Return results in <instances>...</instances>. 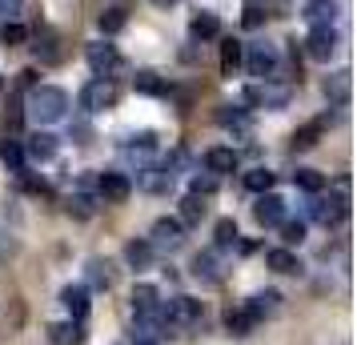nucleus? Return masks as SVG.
Returning <instances> with one entry per match:
<instances>
[{
	"label": "nucleus",
	"instance_id": "f257e3e1",
	"mask_svg": "<svg viewBox=\"0 0 357 345\" xmlns=\"http://www.w3.org/2000/svg\"><path fill=\"white\" fill-rule=\"evenodd\" d=\"M29 116L36 125H56L68 116V93L56 84H36L29 93Z\"/></svg>",
	"mask_w": 357,
	"mask_h": 345
},
{
	"label": "nucleus",
	"instance_id": "f03ea898",
	"mask_svg": "<svg viewBox=\"0 0 357 345\" xmlns=\"http://www.w3.org/2000/svg\"><path fill=\"white\" fill-rule=\"evenodd\" d=\"M157 321L165 329H173V333H185V329H193L201 321V301H193V297H169V301H161Z\"/></svg>",
	"mask_w": 357,
	"mask_h": 345
},
{
	"label": "nucleus",
	"instance_id": "7ed1b4c3",
	"mask_svg": "<svg viewBox=\"0 0 357 345\" xmlns=\"http://www.w3.org/2000/svg\"><path fill=\"white\" fill-rule=\"evenodd\" d=\"M245 68H249V77H261V81L277 77V68H281V52H277V45H269V40L249 45V49H245Z\"/></svg>",
	"mask_w": 357,
	"mask_h": 345
},
{
	"label": "nucleus",
	"instance_id": "20e7f679",
	"mask_svg": "<svg viewBox=\"0 0 357 345\" xmlns=\"http://www.w3.org/2000/svg\"><path fill=\"white\" fill-rule=\"evenodd\" d=\"M77 100H81L84 113H100V109H109V105L116 100V84L109 81V77H93V81L81 89V97Z\"/></svg>",
	"mask_w": 357,
	"mask_h": 345
},
{
	"label": "nucleus",
	"instance_id": "39448f33",
	"mask_svg": "<svg viewBox=\"0 0 357 345\" xmlns=\"http://www.w3.org/2000/svg\"><path fill=\"white\" fill-rule=\"evenodd\" d=\"M132 313H137L141 325H161V321H157V313H161V293H157V285H137V289H132Z\"/></svg>",
	"mask_w": 357,
	"mask_h": 345
},
{
	"label": "nucleus",
	"instance_id": "423d86ee",
	"mask_svg": "<svg viewBox=\"0 0 357 345\" xmlns=\"http://www.w3.org/2000/svg\"><path fill=\"white\" fill-rule=\"evenodd\" d=\"M149 245L153 249H181L185 245V225H181L177 217H161L157 225H153V237H149Z\"/></svg>",
	"mask_w": 357,
	"mask_h": 345
},
{
	"label": "nucleus",
	"instance_id": "0eeeda50",
	"mask_svg": "<svg viewBox=\"0 0 357 345\" xmlns=\"http://www.w3.org/2000/svg\"><path fill=\"white\" fill-rule=\"evenodd\" d=\"M84 61H89V68H93L97 77H109L113 68H121V52H116V45H109V40H97V45L84 49Z\"/></svg>",
	"mask_w": 357,
	"mask_h": 345
},
{
	"label": "nucleus",
	"instance_id": "6e6552de",
	"mask_svg": "<svg viewBox=\"0 0 357 345\" xmlns=\"http://www.w3.org/2000/svg\"><path fill=\"white\" fill-rule=\"evenodd\" d=\"M97 193L105 201H129V193H132V181L125 177V173H116V169H105L97 177Z\"/></svg>",
	"mask_w": 357,
	"mask_h": 345
},
{
	"label": "nucleus",
	"instance_id": "1a4fd4ad",
	"mask_svg": "<svg viewBox=\"0 0 357 345\" xmlns=\"http://www.w3.org/2000/svg\"><path fill=\"white\" fill-rule=\"evenodd\" d=\"M305 52L313 61H329L333 52H337V33H333V24H321V29H313L305 40Z\"/></svg>",
	"mask_w": 357,
	"mask_h": 345
},
{
	"label": "nucleus",
	"instance_id": "9d476101",
	"mask_svg": "<svg viewBox=\"0 0 357 345\" xmlns=\"http://www.w3.org/2000/svg\"><path fill=\"white\" fill-rule=\"evenodd\" d=\"M253 217H257L261 225H281L285 221V201L277 197V193H261L257 205H253Z\"/></svg>",
	"mask_w": 357,
	"mask_h": 345
},
{
	"label": "nucleus",
	"instance_id": "9b49d317",
	"mask_svg": "<svg viewBox=\"0 0 357 345\" xmlns=\"http://www.w3.org/2000/svg\"><path fill=\"white\" fill-rule=\"evenodd\" d=\"M237 164H241L237 148L217 145V148H209V153H205V169H209L213 177H221V173H237Z\"/></svg>",
	"mask_w": 357,
	"mask_h": 345
},
{
	"label": "nucleus",
	"instance_id": "f8f14e48",
	"mask_svg": "<svg viewBox=\"0 0 357 345\" xmlns=\"http://www.w3.org/2000/svg\"><path fill=\"white\" fill-rule=\"evenodd\" d=\"M301 17H305L313 29H321V24H333V17H337V0H305Z\"/></svg>",
	"mask_w": 357,
	"mask_h": 345
},
{
	"label": "nucleus",
	"instance_id": "ddd939ff",
	"mask_svg": "<svg viewBox=\"0 0 357 345\" xmlns=\"http://www.w3.org/2000/svg\"><path fill=\"white\" fill-rule=\"evenodd\" d=\"M193 277L201 281V285H217V281L225 277V273H221V261H217V253H197L193 257Z\"/></svg>",
	"mask_w": 357,
	"mask_h": 345
},
{
	"label": "nucleus",
	"instance_id": "4468645a",
	"mask_svg": "<svg viewBox=\"0 0 357 345\" xmlns=\"http://www.w3.org/2000/svg\"><path fill=\"white\" fill-rule=\"evenodd\" d=\"M341 217H345V197H317L313 201V221H321L325 229H329V225H337Z\"/></svg>",
	"mask_w": 357,
	"mask_h": 345
},
{
	"label": "nucleus",
	"instance_id": "2eb2a0df",
	"mask_svg": "<svg viewBox=\"0 0 357 345\" xmlns=\"http://www.w3.org/2000/svg\"><path fill=\"white\" fill-rule=\"evenodd\" d=\"M61 301H65V309L73 313V321H84V317H89V289H84V285H65Z\"/></svg>",
	"mask_w": 357,
	"mask_h": 345
},
{
	"label": "nucleus",
	"instance_id": "dca6fc26",
	"mask_svg": "<svg viewBox=\"0 0 357 345\" xmlns=\"http://www.w3.org/2000/svg\"><path fill=\"white\" fill-rule=\"evenodd\" d=\"M277 301H281V293H277V289H265V293H253L249 301H245V313H249L253 321H261V317H269V313L277 309Z\"/></svg>",
	"mask_w": 357,
	"mask_h": 345
},
{
	"label": "nucleus",
	"instance_id": "f3484780",
	"mask_svg": "<svg viewBox=\"0 0 357 345\" xmlns=\"http://www.w3.org/2000/svg\"><path fill=\"white\" fill-rule=\"evenodd\" d=\"M24 153H29L33 161H52V157H56V137L36 129L33 137H29V148H24Z\"/></svg>",
	"mask_w": 357,
	"mask_h": 345
},
{
	"label": "nucleus",
	"instance_id": "a211bd4d",
	"mask_svg": "<svg viewBox=\"0 0 357 345\" xmlns=\"http://www.w3.org/2000/svg\"><path fill=\"white\" fill-rule=\"evenodd\" d=\"M189 33H193V40H213V36H221L217 13H197V17L189 20Z\"/></svg>",
	"mask_w": 357,
	"mask_h": 345
},
{
	"label": "nucleus",
	"instance_id": "6ab92c4d",
	"mask_svg": "<svg viewBox=\"0 0 357 345\" xmlns=\"http://www.w3.org/2000/svg\"><path fill=\"white\" fill-rule=\"evenodd\" d=\"M49 342L52 345H81L84 342L81 321H56V325L49 329Z\"/></svg>",
	"mask_w": 357,
	"mask_h": 345
},
{
	"label": "nucleus",
	"instance_id": "aec40b11",
	"mask_svg": "<svg viewBox=\"0 0 357 345\" xmlns=\"http://www.w3.org/2000/svg\"><path fill=\"white\" fill-rule=\"evenodd\" d=\"M349 72H345V68H337V72H329V77H325V97L333 100V105H345V100H349Z\"/></svg>",
	"mask_w": 357,
	"mask_h": 345
},
{
	"label": "nucleus",
	"instance_id": "412c9836",
	"mask_svg": "<svg viewBox=\"0 0 357 345\" xmlns=\"http://www.w3.org/2000/svg\"><path fill=\"white\" fill-rule=\"evenodd\" d=\"M325 125H329V116H317V121H309V125H301V129L293 132V148H313L317 141H321Z\"/></svg>",
	"mask_w": 357,
	"mask_h": 345
},
{
	"label": "nucleus",
	"instance_id": "4be33fe9",
	"mask_svg": "<svg viewBox=\"0 0 357 345\" xmlns=\"http://www.w3.org/2000/svg\"><path fill=\"white\" fill-rule=\"evenodd\" d=\"M153 253H157V249L149 245L145 237H137V241L125 245V261H129L132 269H149V265H153Z\"/></svg>",
	"mask_w": 357,
	"mask_h": 345
},
{
	"label": "nucleus",
	"instance_id": "5701e85b",
	"mask_svg": "<svg viewBox=\"0 0 357 345\" xmlns=\"http://www.w3.org/2000/svg\"><path fill=\"white\" fill-rule=\"evenodd\" d=\"M205 213H209V205H205V197H197V193H189V197L181 201V225H201L205 221Z\"/></svg>",
	"mask_w": 357,
	"mask_h": 345
},
{
	"label": "nucleus",
	"instance_id": "b1692460",
	"mask_svg": "<svg viewBox=\"0 0 357 345\" xmlns=\"http://www.w3.org/2000/svg\"><path fill=\"white\" fill-rule=\"evenodd\" d=\"M36 52H40V61H45V65H56V61L65 56L61 36H56V33H40V36H36Z\"/></svg>",
	"mask_w": 357,
	"mask_h": 345
},
{
	"label": "nucleus",
	"instance_id": "393cba45",
	"mask_svg": "<svg viewBox=\"0 0 357 345\" xmlns=\"http://www.w3.org/2000/svg\"><path fill=\"white\" fill-rule=\"evenodd\" d=\"M0 161L8 164L13 173H20V169H24V145H20L17 137H4V141H0Z\"/></svg>",
	"mask_w": 357,
	"mask_h": 345
},
{
	"label": "nucleus",
	"instance_id": "a878e982",
	"mask_svg": "<svg viewBox=\"0 0 357 345\" xmlns=\"http://www.w3.org/2000/svg\"><path fill=\"white\" fill-rule=\"evenodd\" d=\"M269 269L273 273H301V261H297V253H289V249H269Z\"/></svg>",
	"mask_w": 357,
	"mask_h": 345
},
{
	"label": "nucleus",
	"instance_id": "bb28decb",
	"mask_svg": "<svg viewBox=\"0 0 357 345\" xmlns=\"http://www.w3.org/2000/svg\"><path fill=\"white\" fill-rule=\"evenodd\" d=\"M65 213L77 217V221H89V217L97 213V201L89 197V193H73V197L65 201Z\"/></svg>",
	"mask_w": 357,
	"mask_h": 345
},
{
	"label": "nucleus",
	"instance_id": "cd10ccee",
	"mask_svg": "<svg viewBox=\"0 0 357 345\" xmlns=\"http://www.w3.org/2000/svg\"><path fill=\"white\" fill-rule=\"evenodd\" d=\"M253 325H257V321L245 313V305H241V309H229L225 313V329L233 333V337H249V329H253Z\"/></svg>",
	"mask_w": 357,
	"mask_h": 345
},
{
	"label": "nucleus",
	"instance_id": "c85d7f7f",
	"mask_svg": "<svg viewBox=\"0 0 357 345\" xmlns=\"http://www.w3.org/2000/svg\"><path fill=\"white\" fill-rule=\"evenodd\" d=\"M132 89L145 93V97H165V81L157 72H137V77H132Z\"/></svg>",
	"mask_w": 357,
	"mask_h": 345
},
{
	"label": "nucleus",
	"instance_id": "c756f323",
	"mask_svg": "<svg viewBox=\"0 0 357 345\" xmlns=\"http://www.w3.org/2000/svg\"><path fill=\"white\" fill-rule=\"evenodd\" d=\"M89 285H97V289H109V285H113V265L100 261V257H93V261H89Z\"/></svg>",
	"mask_w": 357,
	"mask_h": 345
},
{
	"label": "nucleus",
	"instance_id": "7c9ffc66",
	"mask_svg": "<svg viewBox=\"0 0 357 345\" xmlns=\"http://www.w3.org/2000/svg\"><path fill=\"white\" fill-rule=\"evenodd\" d=\"M245 189L249 193H273V173L269 169H249L245 173Z\"/></svg>",
	"mask_w": 357,
	"mask_h": 345
},
{
	"label": "nucleus",
	"instance_id": "2f4dec72",
	"mask_svg": "<svg viewBox=\"0 0 357 345\" xmlns=\"http://www.w3.org/2000/svg\"><path fill=\"white\" fill-rule=\"evenodd\" d=\"M245 61V49H241V40H225L221 45V68H225L229 77H233V68Z\"/></svg>",
	"mask_w": 357,
	"mask_h": 345
},
{
	"label": "nucleus",
	"instance_id": "473e14b6",
	"mask_svg": "<svg viewBox=\"0 0 357 345\" xmlns=\"http://www.w3.org/2000/svg\"><path fill=\"white\" fill-rule=\"evenodd\" d=\"M293 185H297V189H305V193H321L325 177L317 173V169H297V173H293Z\"/></svg>",
	"mask_w": 357,
	"mask_h": 345
},
{
	"label": "nucleus",
	"instance_id": "72a5a7b5",
	"mask_svg": "<svg viewBox=\"0 0 357 345\" xmlns=\"http://www.w3.org/2000/svg\"><path fill=\"white\" fill-rule=\"evenodd\" d=\"M237 237H241V233H237V221H233V217H221V221H217V249H233Z\"/></svg>",
	"mask_w": 357,
	"mask_h": 345
},
{
	"label": "nucleus",
	"instance_id": "f704fd0d",
	"mask_svg": "<svg viewBox=\"0 0 357 345\" xmlns=\"http://www.w3.org/2000/svg\"><path fill=\"white\" fill-rule=\"evenodd\" d=\"M125 20H129V17H125V8H109V13H100L97 24H100V33H105V36H113V33L125 29Z\"/></svg>",
	"mask_w": 357,
	"mask_h": 345
},
{
	"label": "nucleus",
	"instance_id": "c9c22d12",
	"mask_svg": "<svg viewBox=\"0 0 357 345\" xmlns=\"http://www.w3.org/2000/svg\"><path fill=\"white\" fill-rule=\"evenodd\" d=\"M0 40L13 49V45H24L29 40V29L24 24H17V20H4V29H0Z\"/></svg>",
	"mask_w": 357,
	"mask_h": 345
},
{
	"label": "nucleus",
	"instance_id": "e433bc0d",
	"mask_svg": "<svg viewBox=\"0 0 357 345\" xmlns=\"http://www.w3.org/2000/svg\"><path fill=\"white\" fill-rule=\"evenodd\" d=\"M281 241L285 245H301L305 241V221H281Z\"/></svg>",
	"mask_w": 357,
	"mask_h": 345
},
{
	"label": "nucleus",
	"instance_id": "4c0bfd02",
	"mask_svg": "<svg viewBox=\"0 0 357 345\" xmlns=\"http://www.w3.org/2000/svg\"><path fill=\"white\" fill-rule=\"evenodd\" d=\"M217 121H221L225 129H233V125H245L249 116H245V109H241V105H221V113H217Z\"/></svg>",
	"mask_w": 357,
	"mask_h": 345
},
{
	"label": "nucleus",
	"instance_id": "58836bf2",
	"mask_svg": "<svg viewBox=\"0 0 357 345\" xmlns=\"http://www.w3.org/2000/svg\"><path fill=\"white\" fill-rule=\"evenodd\" d=\"M129 153H137V148H141V153H153V148H157V137H153V132H137V137H129Z\"/></svg>",
	"mask_w": 357,
	"mask_h": 345
},
{
	"label": "nucleus",
	"instance_id": "ea45409f",
	"mask_svg": "<svg viewBox=\"0 0 357 345\" xmlns=\"http://www.w3.org/2000/svg\"><path fill=\"white\" fill-rule=\"evenodd\" d=\"M193 193L197 197H213V193H217V177H201V173H197L193 177Z\"/></svg>",
	"mask_w": 357,
	"mask_h": 345
},
{
	"label": "nucleus",
	"instance_id": "a19ab883",
	"mask_svg": "<svg viewBox=\"0 0 357 345\" xmlns=\"http://www.w3.org/2000/svg\"><path fill=\"white\" fill-rule=\"evenodd\" d=\"M20 8H24V0H0V24L4 20H17Z\"/></svg>",
	"mask_w": 357,
	"mask_h": 345
},
{
	"label": "nucleus",
	"instance_id": "79ce46f5",
	"mask_svg": "<svg viewBox=\"0 0 357 345\" xmlns=\"http://www.w3.org/2000/svg\"><path fill=\"white\" fill-rule=\"evenodd\" d=\"M241 20H245V29H261V24H265V13H261L257 4H249Z\"/></svg>",
	"mask_w": 357,
	"mask_h": 345
},
{
	"label": "nucleus",
	"instance_id": "37998d69",
	"mask_svg": "<svg viewBox=\"0 0 357 345\" xmlns=\"http://www.w3.org/2000/svg\"><path fill=\"white\" fill-rule=\"evenodd\" d=\"M20 177H24V173H20ZM24 189H29V193H49V185L36 181V177H24Z\"/></svg>",
	"mask_w": 357,
	"mask_h": 345
},
{
	"label": "nucleus",
	"instance_id": "c03bdc74",
	"mask_svg": "<svg viewBox=\"0 0 357 345\" xmlns=\"http://www.w3.org/2000/svg\"><path fill=\"white\" fill-rule=\"evenodd\" d=\"M241 97H245V105H261V89H257V84H249Z\"/></svg>",
	"mask_w": 357,
	"mask_h": 345
},
{
	"label": "nucleus",
	"instance_id": "a18cd8bd",
	"mask_svg": "<svg viewBox=\"0 0 357 345\" xmlns=\"http://www.w3.org/2000/svg\"><path fill=\"white\" fill-rule=\"evenodd\" d=\"M8 253H13V241H8V233L0 229V257H8Z\"/></svg>",
	"mask_w": 357,
	"mask_h": 345
},
{
	"label": "nucleus",
	"instance_id": "49530a36",
	"mask_svg": "<svg viewBox=\"0 0 357 345\" xmlns=\"http://www.w3.org/2000/svg\"><path fill=\"white\" fill-rule=\"evenodd\" d=\"M20 81L29 84V89H36V68H24V72H20Z\"/></svg>",
	"mask_w": 357,
	"mask_h": 345
},
{
	"label": "nucleus",
	"instance_id": "de8ad7c7",
	"mask_svg": "<svg viewBox=\"0 0 357 345\" xmlns=\"http://www.w3.org/2000/svg\"><path fill=\"white\" fill-rule=\"evenodd\" d=\"M153 4H161V8H169V4H177V0H153Z\"/></svg>",
	"mask_w": 357,
	"mask_h": 345
},
{
	"label": "nucleus",
	"instance_id": "09e8293b",
	"mask_svg": "<svg viewBox=\"0 0 357 345\" xmlns=\"http://www.w3.org/2000/svg\"><path fill=\"white\" fill-rule=\"evenodd\" d=\"M137 345H153V337H145V342H137Z\"/></svg>",
	"mask_w": 357,
	"mask_h": 345
},
{
	"label": "nucleus",
	"instance_id": "8fccbe9b",
	"mask_svg": "<svg viewBox=\"0 0 357 345\" xmlns=\"http://www.w3.org/2000/svg\"><path fill=\"white\" fill-rule=\"evenodd\" d=\"M245 4H261V0H245Z\"/></svg>",
	"mask_w": 357,
	"mask_h": 345
},
{
	"label": "nucleus",
	"instance_id": "3c124183",
	"mask_svg": "<svg viewBox=\"0 0 357 345\" xmlns=\"http://www.w3.org/2000/svg\"><path fill=\"white\" fill-rule=\"evenodd\" d=\"M0 89H4V81H0Z\"/></svg>",
	"mask_w": 357,
	"mask_h": 345
}]
</instances>
